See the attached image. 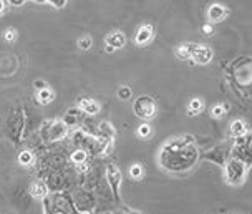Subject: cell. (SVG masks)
I'll return each instance as SVG.
<instances>
[{"mask_svg": "<svg viewBox=\"0 0 252 214\" xmlns=\"http://www.w3.org/2000/svg\"><path fill=\"white\" fill-rule=\"evenodd\" d=\"M247 176L246 164L239 159H231L226 166V183L231 186H241L244 184Z\"/></svg>", "mask_w": 252, "mask_h": 214, "instance_id": "1", "label": "cell"}, {"mask_svg": "<svg viewBox=\"0 0 252 214\" xmlns=\"http://www.w3.org/2000/svg\"><path fill=\"white\" fill-rule=\"evenodd\" d=\"M134 113L138 115L139 118L148 120L153 118L156 115V105L155 101L151 100L150 96H141L134 101Z\"/></svg>", "mask_w": 252, "mask_h": 214, "instance_id": "2", "label": "cell"}, {"mask_svg": "<svg viewBox=\"0 0 252 214\" xmlns=\"http://www.w3.org/2000/svg\"><path fill=\"white\" fill-rule=\"evenodd\" d=\"M126 43V37L121 32H118V30H115V32L108 33L106 38H105V50L108 53L118 50V48H123Z\"/></svg>", "mask_w": 252, "mask_h": 214, "instance_id": "3", "label": "cell"}, {"mask_svg": "<svg viewBox=\"0 0 252 214\" xmlns=\"http://www.w3.org/2000/svg\"><path fill=\"white\" fill-rule=\"evenodd\" d=\"M213 60V50L209 47H204V45H196L194 47V52H192V60L191 63L194 65H206Z\"/></svg>", "mask_w": 252, "mask_h": 214, "instance_id": "4", "label": "cell"}, {"mask_svg": "<svg viewBox=\"0 0 252 214\" xmlns=\"http://www.w3.org/2000/svg\"><path fill=\"white\" fill-rule=\"evenodd\" d=\"M208 17L211 22H220L227 17V10H226V7H222L220 3H213V5H209L208 8Z\"/></svg>", "mask_w": 252, "mask_h": 214, "instance_id": "5", "label": "cell"}, {"mask_svg": "<svg viewBox=\"0 0 252 214\" xmlns=\"http://www.w3.org/2000/svg\"><path fill=\"white\" fill-rule=\"evenodd\" d=\"M151 38H153V27L143 25V27H139L136 37H134V42H136V45H146Z\"/></svg>", "mask_w": 252, "mask_h": 214, "instance_id": "6", "label": "cell"}, {"mask_svg": "<svg viewBox=\"0 0 252 214\" xmlns=\"http://www.w3.org/2000/svg\"><path fill=\"white\" fill-rule=\"evenodd\" d=\"M80 110L85 111L87 115H96L98 110H100V105L93 100V98H83L80 101Z\"/></svg>", "mask_w": 252, "mask_h": 214, "instance_id": "7", "label": "cell"}, {"mask_svg": "<svg viewBox=\"0 0 252 214\" xmlns=\"http://www.w3.org/2000/svg\"><path fill=\"white\" fill-rule=\"evenodd\" d=\"M108 181H110V184L113 186L115 191H118L121 175H120V171H118V168H116V166H108Z\"/></svg>", "mask_w": 252, "mask_h": 214, "instance_id": "8", "label": "cell"}, {"mask_svg": "<svg viewBox=\"0 0 252 214\" xmlns=\"http://www.w3.org/2000/svg\"><path fill=\"white\" fill-rule=\"evenodd\" d=\"M194 47L196 45H189V43H186V45L178 47L176 50H174V53H176V57H178L179 60H188V59H191V57H192Z\"/></svg>", "mask_w": 252, "mask_h": 214, "instance_id": "9", "label": "cell"}, {"mask_svg": "<svg viewBox=\"0 0 252 214\" xmlns=\"http://www.w3.org/2000/svg\"><path fill=\"white\" fill-rule=\"evenodd\" d=\"M53 98H55V95H53V92L50 90V88H43V90H38V95H37V101L40 105H48L53 101Z\"/></svg>", "mask_w": 252, "mask_h": 214, "instance_id": "10", "label": "cell"}, {"mask_svg": "<svg viewBox=\"0 0 252 214\" xmlns=\"http://www.w3.org/2000/svg\"><path fill=\"white\" fill-rule=\"evenodd\" d=\"M229 133H231V136H234V138L246 135V124H244V122H242V120H236V122H232L231 128H229Z\"/></svg>", "mask_w": 252, "mask_h": 214, "instance_id": "11", "label": "cell"}, {"mask_svg": "<svg viewBox=\"0 0 252 214\" xmlns=\"http://www.w3.org/2000/svg\"><path fill=\"white\" fill-rule=\"evenodd\" d=\"M202 111V101L199 98H192L191 101L188 103V115L189 117H196Z\"/></svg>", "mask_w": 252, "mask_h": 214, "instance_id": "12", "label": "cell"}, {"mask_svg": "<svg viewBox=\"0 0 252 214\" xmlns=\"http://www.w3.org/2000/svg\"><path fill=\"white\" fill-rule=\"evenodd\" d=\"M226 111H227V105H214L213 106V110H211V117L213 118H222L224 115H226Z\"/></svg>", "mask_w": 252, "mask_h": 214, "instance_id": "13", "label": "cell"}, {"mask_svg": "<svg viewBox=\"0 0 252 214\" xmlns=\"http://www.w3.org/2000/svg\"><path fill=\"white\" fill-rule=\"evenodd\" d=\"M19 161L20 164H24V166H30V164L33 163V154H32L30 151H22L19 154Z\"/></svg>", "mask_w": 252, "mask_h": 214, "instance_id": "14", "label": "cell"}, {"mask_svg": "<svg viewBox=\"0 0 252 214\" xmlns=\"http://www.w3.org/2000/svg\"><path fill=\"white\" fill-rule=\"evenodd\" d=\"M32 194H33L35 198H43V196L47 194V188H45L43 184H40V183H35V184L32 186Z\"/></svg>", "mask_w": 252, "mask_h": 214, "instance_id": "15", "label": "cell"}, {"mask_svg": "<svg viewBox=\"0 0 252 214\" xmlns=\"http://www.w3.org/2000/svg\"><path fill=\"white\" fill-rule=\"evenodd\" d=\"M71 161L75 163H87V151L83 150H76L73 154H71Z\"/></svg>", "mask_w": 252, "mask_h": 214, "instance_id": "16", "label": "cell"}, {"mask_svg": "<svg viewBox=\"0 0 252 214\" xmlns=\"http://www.w3.org/2000/svg\"><path fill=\"white\" fill-rule=\"evenodd\" d=\"M151 135V126L148 123H143V124H139V128H138V136L139 138H150Z\"/></svg>", "mask_w": 252, "mask_h": 214, "instance_id": "17", "label": "cell"}, {"mask_svg": "<svg viewBox=\"0 0 252 214\" xmlns=\"http://www.w3.org/2000/svg\"><path fill=\"white\" fill-rule=\"evenodd\" d=\"M129 175H131L133 180H141L143 178V168L139 166V164H133L131 169H129Z\"/></svg>", "mask_w": 252, "mask_h": 214, "instance_id": "18", "label": "cell"}, {"mask_svg": "<svg viewBox=\"0 0 252 214\" xmlns=\"http://www.w3.org/2000/svg\"><path fill=\"white\" fill-rule=\"evenodd\" d=\"M92 37H90V35H83L82 38L78 40V47L82 48V50H88L90 47H92Z\"/></svg>", "mask_w": 252, "mask_h": 214, "instance_id": "19", "label": "cell"}, {"mask_svg": "<svg viewBox=\"0 0 252 214\" xmlns=\"http://www.w3.org/2000/svg\"><path fill=\"white\" fill-rule=\"evenodd\" d=\"M3 38H5V42H8V43L15 42V38H17V30L7 29V30H5V33H3Z\"/></svg>", "mask_w": 252, "mask_h": 214, "instance_id": "20", "label": "cell"}, {"mask_svg": "<svg viewBox=\"0 0 252 214\" xmlns=\"http://www.w3.org/2000/svg\"><path fill=\"white\" fill-rule=\"evenodd\" d=\"M118 96L120 100H128V98H131V90L128 87H121L118 90Z\"/></svg>", "mask_w": 252, "mask_h": 214, "instance_id": "21", "label": "cell"}, {"mask_svg": "<svg viewBox=\"0 0 252 214\" xmlns=\"http://www.w3.org/2000/svg\"><path fill=\"white\" fill-rule=\"evenodd\" d=\"M40 2H48V3H52L53 7L62 8V7H65L66 0H40Z\"/></svg>", "mask_w": 252, "mask_h": 214, "instance_id": "22", "label": "cell"}, {"mask_svg": "<svg viewBox=\"0 0 252 214\" xmlns=\"http://www.w3.org/2000/svg\"><path fill=\"white\" fill-rule=\"evenodd\" d=\"M8 3H10L12 7H20V5H24L25 3V0H7Z\"/></svg>", "mask_w": 252, "mask_h": 214, "instance_id": "23", "label": "cell"}, {"mask_svg": "<svg viewBox=\"0 0 252 214\" xmlns=\"http://www.w3.org/2000/svg\"><path fill=\"white\" fill-rule=\"evenodd\" d=\"M202 32H204L206 35H211V33H213V32H214V30H213V25L206 24L204 27H202Z\"/></svg>", "mask_w": 252, "mask_h": 214, "instance_id": "24", "label": "cell"}, {"mask_svg": "<svg viewBox=\"0 0 252 214\" xmlns=\"http://www.w3.org/2000/svg\"><path fill=\"white\" fill-rule=\"evenodd\" d=\"M35 87H37L38 90H43V88H47V85H45L42 80H37V82H35Z\"/></svg>", "mask_w": 252, "mask_h": 214, "instance_id": "25", "label": "cell"}, {"mask_svg": "<svg viewBox=\"0 0 252 214\" xmlns=\"http://www.w3.org/2000/svg\"><path fill=\"white\" fill-rule=\"evenodd\" d=\"M3 10H5V2L0 0V13H3Z\"/></svg>", "mask_w": 252, "mask_h": 214, "instance_id": "26", "label": "cell"}]
</instances>
